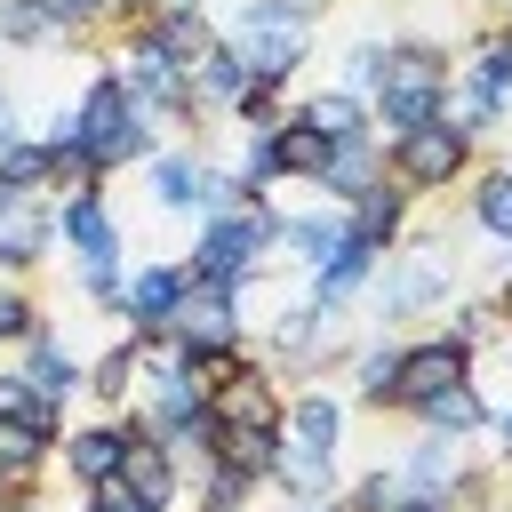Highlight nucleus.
I'll return each instance as SVG.
<instances>
[{"instance_id": "4d7b16f0", "label": "nucleus", "mask_w": 512, "mask_h": 512, "mask_svg": "<svg viewBox=\"0 0 512 512\" xmlns=\"http://www.w3.org/2000/svg\"><path fill=\"white\" fill-rule=\"evenodd\" d=\"M504 360H512V328H504Z\"/></svg>"}, {"instance_id": "423d86ee", "label": "nucleus", "mask_w": 512, "mask_h": 512, "mask_svg": "<svg viewBox=\"0 0 512 512\" xmlns=\"http://www.w3.org/2000/svg\"><path fill=\"white\" fill-rule=\"evenodd\" d=\"M112 72L128 80V96L160 120V128H200V96H192V72L184 64H168L160 48H152V32L136 24V32H120V56H112Z\"/></svg>"}, {"instance_id": "4468645a", "label": "nucleus", "mask_w": 512, "mask_h": 512, "mask_svg": "<svg viewBox=\"0 0 512 512\" xmlns=\"http://www.w3.org/2000/svg\"><path fill=\"white\" fill-rule=\"evenodd\" d=\"M376 184H384V136L368 128V136L328 144V168H320V184H312V192H328V200L344 208V200H360V192H376Z\"/></svg>"}, {"instance_id": "2f4dec72", "label": "nucleus", "mask_w": 512, "mask_h": 512, "mask_svg": "<svg viewBox=\"0 0 512 512\" xmlns=\"http://www.w3.org/2000/svg\"><path fill=\"white\" fill-rule=\"evenodd\" d=\"M0 40H16V48H64L72 32H64L40 0H0Z\"/></svg>"}, {"instance_id": "0eeeda50", "label": "nucleus", "mask_w": 512, "mask_h": 512, "mask_svg": "<svg viewBox=\"0 0 512 512\" xmlns=\"http://www.w3.org/2000/svg\"><path fill=\"white\" fill-rule=\"evenodd\" d=\"M448 288H456V248H448V240H424V248H408V256H400V272L384 280L376 312H384V320H408V312L448 304Z\"/></svg>"}, {"instance_id": "79ce46f5", "label": "nucleus", "mask_w": 512, "mask_h": 512, "mask_svg": "<svg viewBox=\"0 0 512 512\" xmlns=\"http://www.w3.org/2000/svg\"><path fill=\"white\" fill-rule=\"evenodd\" d=\"M272 136H280V128H272ZM272 136H248V144H240V176H248L256 200H264V184H280V144H272Z\"/></svg>"}, {"instance_id": "6e6d98bb", "label": "nucleus", "mask_w": 512, "mask_h": 512, "mask_svg": "<svg viewBox=\"0 0 512 512\" xmlns=\"http://www.w3.org/2000/svg\"><path fill=\"white\" fill-rule=\"evenodd\" d=\"M280 512H312V504H280Z\"/></svg>"}, {"instance_id": "4c0bfd02", "label": "nucleus", "mask_w": 512, "mask_h": 512, "mask_svg": "<svg viewBox=\"0 0 512 512\" xmlns=\"http://www.w3.org/2000/svg\"><path fill=\"white\" fill-rule=\"evenodd\" d=\"M440 336H448V344H456V352H480V344H488V336H504V312H496V304H456V312H448V328H440Z\"/></svg>"}, {"instance_id": "6e6552de", "label": "nucleus", "mask_w": 512, "mask_h": 512, "mask_svg": "<svg viewBox=\"0 0 512 512\" xmlns=\"http://www.w3.org/2000/svg\"><path fill=\"white\" fill-rule=\"evenodd\" d=\"M240 328H248V320H240V296H232V288H200V280H192L184 304L168 312V336H176L184 352H224V344H240Z\"/></svg>"}, {"instance_id": "ddd939ff", "label": "nucleus", "mask_w": 512, "mask_h": 512, "mask_svg": "<svg viewBox=\"0 0 512 512\" xmlns=\"http://www.w3.org/2000/svg\"><path fill=\"white\" fill-rule=\"evenodd\" d=\"M16 376H24V384H32V400H40V408H56V416H64V400H72V392H88V368H80L48 328L16 352Z\"/></svg>"}, {"instance_id": "2eb2a0df", "label": "nucleus", "mask_w": 512, "mask_h": 512, "mask_svg": "<svg viewBox=\"0 0 512 512\" xmlns=\"http://www.w3.org/2000/svg\"><path fill=\"white\" fill-rule=\"evenodd\" d=\"M408 208H416V200H408V192H400V184L384 176L376 192H360V200H344V224H352V240H360V248H376V256H392V248L408 240Z\"/></svg>"}, {"instance_id": "3c124183", "label": "nucleus", "mask_w": 512, "mask_h": 512, "mask_svg": "<svg viewBox=\"0 0 512 512\" xmlns=\"http://www.w3.org/2000/svg\"><path fill=\"white\" fill-rule=\"evenodd\" d=\"M392 512H448V504H440V496H408V488H400V504H392Z\"/></svg>"}, {"instance_id": "a878e982", "label": "nucleus", "mask_w": 512, "mask_h": 512, "mask_svg": "<svg viewBox=\"0 0 512 512\" xmlns=\"http://www.w3.org/2000/svg\"><path fill=\"white\" fill-rule=\"evenodd\" d=\"M296 120L320 136V144H344V136H368V104L352 96V88H320V96H304L296 104Z\"/></svg>"}, {"instance_id": "37998d69", "label": "nucleus", "mask_w": 512, "mask_h": 512, "mask_svg": "<svg viewBox=\"0 0 512 512\" xmlns=\"http://www.w3.org/2000/svg\"><path fill=\"white\" fill-rule=\"evenodd\" d=\"M120 288H128V272H120V264H80V296H88V304L120 312Z\"/></svg>"}, {"instance_id": "a211bd4d", "label": "nucleus", "mask_w": 512, "mask_h": 512, "mask_svg": "<svg viewBox=\"0 0 512 512\" xmlns=\"http://www.w3.org/2000/svg\"><path fill=\"white\" fill-rule=\"evenodd\" d=\"M64 472L80 480V488H104V480H120V456H128V432L104 416V424H80V432H64Z\"/></svg>"}, {"instance_id": "de8ad7c7", "label": "nucleus", "mask_w": 512, "mask_h": 512, "mask_svg": "<svg viewBox=\"0 0 512 512\" xmlns=\"http://www.w3.org/2000/svg\"><path fill=\"white\" fill-rule=\"evenodd\" d=\"M32 208H40L32 192H8V184H0V224H16V216H32Z\"/></svg>"}, {"instance_id": "13d9d810", "label": "nucleus", "mask_w": 512, "mask_h": 512, "mask_svg": "<svg viewBox=\"0 0 512 512\" xmlns=\"http://www.w3.org/2000/svg\"><path fill=\"white\" fill-rule=\"evenodd\" d=\"M0 512H16V504H8V496H0Z\"/></svg>"}, {"instance_id": "c03bdc74", "label": "nucleus", "mask_w": 512, "mask_h": 512, "mask_svg": "<svg viewBox=\"0 0 512 512\" xmlns=\"http://www.w3.org/2000/svg\"><path fill=\"white\" fill-rule=\"evenodd\" d=\"M40 8H48V16H56V24L72 32V40H80L88 24H104V16H96V0H40Z\"/></svg>"}, {"instance_id": "f704fd0d", "label": "nucleus", "mask_w": 512, "mask_h": 512, "mask_svg": "<svg viewBox=\"0 0 512 512\" xmlns=\"http://www.w3.org/2000/svg\"><path fill=\"white\" fill-rule=\"evenodd\" d=\"M472 224L512 248V168H488V176L472 184Z\"/></svg>"}, {"instance_id": "a18cd8bd", "label": "nucleus", "mask_w": 512, "mask_h": 512, "mask_svg": "<svg viewBox=\"0 0 512 512\" xmlns=\"http://www.w3.org/2000/svg\"><path fill=\"white\" fill-rule=\"evenodd\" d=\"M40 400H32V384L16 376V368H0V416H32Z\"/></svg>"}, {"instance_id": "4be33fe9", "label": "nucleus", "mask_w": 512, "mask_h": 512, "mask_svg": "<svg viewBox=\"0 0 512 512\" xmlns=\"http://www.w3.org/2000/svg\"><path fill=\"white\" fill-rule=\"evenodd\" d=\"M344 240H352L344 208H304V216H280V248H296V264H312V272H320Z\"/></svg>"}, {"instance_id": "c756f323", "label": "nucleus", "mask_w": 512, "mask_h": 512, "mask_svg": "<svg viewBox=\"0 0 512 512\" xmlns=\"http://www.w3.org/2000/svg\"><path fill=\"white\" fill-rule=\"evenodd\" d=\"M144 32H152V48H160L168 64H184V72H192V64L208 56V40H216L208 16H144Z\"/></svg>"}, {"instance_id": "aec40b11", "label": "nucleus", "mask_w": 512, "mask_h": 512, "mask_svg": "<svg viewBox=\"0 0 512 512\" xmlns=\"http://www.w3.org/2000/svg\"><path fill=\"white\" fill-rule=\"evenodd\" d=\"M272 352H288L296 368H312V360H328L336 352V304H288L280 320H272Z\"/></svg>"}, {"instance_id": "473e14b6", "label": "nucleus", "mask_w": 512, "mask_h": 512, "mask_svg": "<svg viewBox=\"0 0 512 512\" xmlns=\"http://www.w3.org/2000/svg\"><path fill=\"white\" fill-rule=\"evenodd\" d=\"M232 120H240L248 136H272V128H288V88H280V80H248V88L232 96Z\"/></svg>"}, {"instance_id": "5701e85b", "label": "nucleus", "mask_w": 512, "mask_h": 512, "mask_svg": "<svg viewBox=\"0 0 512 512\" xmlns=\"http://www.w3.org/2000/svg\"><path fill=\"white\" fill-rule=\"evenodd\" d=\"M424 432H440V440H472L480 424H488V400H480V384L464 376V384H448L440 400H424V408H408Z\"/></svg>"}, {"instance_id": "ea45409f", "label": "nucleus", "mask_w": 512, "mask_h": 512, "mask_svg": "<svg viewBox=\"0 0 512 512\" xmlns=\"http://www.w3.org/2000/svg\"><path fill=\"white\" fill-rule=\"evenodd\" d=\"M240 504H256V480L232 472V464H208V480H200V512H240Z\"/></svg>"}, {"instance_id": "052dcab7", "label": "nucleus", "mask_w": 512, "mask_h": 512, "mask_svg": "<svg viewBox=\"0 0 512 512\" xmlns=\"http://www.w3.org/2000/svg\"><path fill=\"white\" fill-rule=\"evenodd\" d=\"M320 8H328V0H320Z\"/></svg>"}, {"instance_id": "412c9836", "label": "nucleus", "mask_w": 512, "mask_h": 512, "mask_svg": "<svg viewBox=\"0 0 512 512\" xmlns=\"http://www.w3.org/2000/svg\"><path fill=\"white\" fill-rule=\"evenodd\" d=\"M144 168H152V200L168 216H192V208L208 216V160L200 152H152Z\"/></svg>"}, {"instance_id": "b1692460", "label": "nucleus", "mask_w": 512, "mask_h": 512, "mask_svg": "<svg viewBox=\"0 0 512 512\" xmlns=\"http://www.w3.org/2000/svg\"><path fill=\"white\" fill-rule=\"evenodd\" d=\"M208 464H232V472H248V480H272V464H280V424H224Z\"/></svg>"}, {"instance_id": "393cba45", "label": "nucleus", "mask_w": 512, "mask_h": 512, "mask_svg": "<svg viewBox=\"0 0 512 512\" xmlns=\"http://www.w3.org/2000/svg\"><path fill=\"white\" fill-rule=\"evenodd\" d=\"M456 72H464V80H480L496 112H512V24H488V32L472 40V56H464Z\"/></svg>"}, {"instance_id": "c85d7f7f", "label": "nucleus", "mask_w": 512, "mask_h": 512, "mask_svg": "<svg viewBox=\"0 0 512 512\" xmlns=\"http://www.w3.org/2000/svg\"><path fill=\"white\" fill-rule=\"evenodd\" d=\"M240 88H248V64H240V48L216 32V40H208V56L192 64V96H200V104H232Z\"/></svg>"}, {"instance_id": "e433bc0d", "label": "nucleus", "mask_w": 512, "mask_h": 512, "mask_svg": "<svg viewBox=\"0 0 512 512\" xmlns=\"http://www.w3.org/2000/svg\"><path fill=\"white\" fill-rule=\"evenodd\" d=\"M88 392L112 400V408H128V392H136V344H112V352L88 368Z\"/></svg>"}, {"instance_id": "09e8293b", "label": "nucleus", "mask_w": 512, "mask_h": 512, "mask_svg": "<svg viewBox=\"0 0 512 512\" xmlns=\"http://www.w3.org/2000/svg\"><path fill=\"white\" fill-rule=\"evenodd\" d=\"M152 16H208V0H152Z\"/></svg>"}, {"instance_id": "9b49d317", "label": "nucleus", "mask_w": 512, "mask_h": 512, "mask_svg": "<svg viewBox=\"0 0 512 512\" xmlns=\"http://www.w3.org/2000/svg\"><path fill=\"white\" fill-rule=\"evenodd\" d=\"M56 240H64V256L72 264H120V224H112V208H104V192H80V200H64L56 208Z\"/></svg>"}, {"instance_id": "f3484780", "label": "nucleus", "mask_w": 512, "mask_h": 512, "mask_svg": "<svg viewBox=\"0 0 512 512\" xmlns=\"http://www.w3.org/2000/svg\"><path fill=\"white\" fill-rule=\"evenodd\" d=\"M280 440L288 448H304V456H336V440H344V400L336 392H296L288 400V416H280Z\"/></svg>"}, {"instance_id": "a19ab883", "label": "nucleus", "mask_w": 512, "mask_h": 512, "mask_svg": "<svg viewBox=\"0 0 512 512\" xmlns=\"http://www.w3.org/2000/svg\"><path fill=\"white\" fill-rule=\"evenodd\" d=\"M376 80H384V40H352V56H344V80L336 88H352L360 104L376 96Z\"/></svg>"}, {"instance_id": "58836bf2", "label": "nucleus", "mask_w": 512, "mask_h": 512, "mask_svg": "<svg viewBox=\"0 0 512 512\" xmlns=\"http://www.w3.org/2000/svg\"><path fill=\"white\" fill-rule=\"evenodd\" d=\"M32 336H40V304H32L16 280H0V344H8V352H24Z\"/></svg>"}, {"instance_id": "1a4fd4ad", "label": "nucleus", "mask_w": 512, "mask_h": 512, "mask_svg": "<svg viewBox=\"0 0 512 512\" xmlns=\"http://www.w3.org/2000/svg\"><path fill=\"white\" fill-rule=\"evenodd\" d=\"M464 376H472V352H456L448 336H416V344H400V416L424 408V400H440V392L464 384Z\"/></svg>"}, {"instance_id": "c9c22d12", "label": "nucleus", "mask_w": 512, "mask_h": 512, "mask_svg": "<svg viewBox=\"0 0 512 512\" xmlns=\"http://www.w3.org/2000/svg\"><path fill=\"white\" fill-rule=\"evenodd\" d=\"M272 144H280V176H296V184H320V168H328V144H320V136H312L296 112H288V128H280Z\"/></svg>"}, {"instance_id": "39448f33", "label": "nucleus", "mask_w": 512, "mask_h": 512, "mask_svg": "<svg viewBox=\"0 0 512 512\" xmlns=\"http://www.w3.org/2000/svg\"><path fill=\"white\" fill-rule=\"evenodd\" d=\"M472 136L464 128H448V120H424V128H408V136H392L384 144V176L408 192V200H424V192H448V184H464L472 176Z\"/></svg>"}, {"instance_id": "5fc2aeb1", "label": "nucleus", "mask_w": 512, "mask_h": 512, "mask_svg": "<svg viewBox=\"0 0 512 512\" xmlns=\"http://www.w3.org/2000/svg\"><path fill=\"white\" fill-rule=\"evenodd\" d=\"M488 8H496V24H512V0H488Z\"/></svg>"}, {"instance_id": "cd10ccee", "label": "nucleus", "mask_w": 512, "mask_h": 512, "mask_svg": "<svg viewBox=\"0 0 512 512\" xmlns=\"http://www.w3.org/2000/svg\"><path fill=\"white\" fill-rule=\"evenodd\" d=\"M352 400L360 408H400V344H360L352 352Z\"/></svg>"}, {"instance_id": "7c9ffc66", "label": "nucleus", "mask_w": 512, "mask_h": 512, "mask_svg": "<svg viewBox=\"0 0 512 512\" xmlns=\"http://www.w3.org/2000/svg\"><path fill=\"white\" fill-rule=\"evenodd\" d=\"M272 480H280L296 504H312V496H328V488H336V456H304V448H288V440H280V464H272Z\"/></svg>"}, {"instance_id": "9d476101", "label": "nucleus", "mask_w": 512, "mask_h": 512, "mask_svg": "<svg viewBox=\"0 0 512 512\" xmlns=\"http://www.w3.org/2000/svg\"><path fill=\"white\" fill-rule=\"evenodd\" d=\"M184 288H192L184 264H136L128 288H120V320H128V336H160L168 312L184 304Z\"/></svg>"}, {"instance_id": "8fccbe9b", "label": "nucleus", "mask_w": 512, "mask_h": 512, "mask_svg": "<svg viewBox=\"0 0 512 512\" xmlns=\"http://www.w3.org/2000/svg\"><path fill=\"white\" fill-rule=\"evenodd\" d=\"M8 144H24V128H16V104L0 96V152H8Z\"/></svg>"}, {"instance_id": "7ed1b4c3", "label": "nucleus", "mask_w": 512, "mask_h": 512, "mask_svg": "<svg viewBox=\"0 0 512 512\" xmlns=\"http://www.w3.org/2000/svg\"><path fill=\"white\" fill-rule=\"evenodd\" d=\"M72 120H80V152H88L104 176H112V168H128V160H152V152H160V136H152L160 120L128 96V80H120L112 64L88 80V96L72 104Z\"/></svg>"}, {"instance_id": "bb28decb", "label": "nucleus", "mask_w": 512, "mask_h": 512, "mask_svg": "<svg viewBox=\"0 0 512 512\" xmlns=\"http://www.w3.org/2000/svg\"><path fill=\"white\" fill-rule=\"evenodd\" d=\"M368 280H376V248L344 240V248H336V256L312 272V304H336V312H344V296H360Z\"/></svg>"}, {"instance_id": "f03ea898", "label": "nucleus", "mask_w": 512, "mask_h": 512, "mask_svg": "<svg viewBox=\"0 0 512 512\" xmlns=\"http://www.w3.org/2000/svg\"><path fill=\"white\" fill-rule=\"evenodd\" d=\"M312 24H320V0H240L232 8V24H224V40L240 48V64H248V80H296V64H304V48H312Z\"/></svg>"}, {"instance_id": "49530a36", "label": "nucleus", "mask_w": 512, "mask_h": 512, "mask_svg": "<svg viewBox=\"0 0 512 512\" xmlns=\"http://www.w3.org/2000/svg\"><path fill=\"white\" fill-rule=\"evenodd\" d=\"M96 16H104V24H120V32H136V24L152 16V0H96Z\"/></svg>"}, {"instance_id": "20e7f679", "label": "nucleus", "mask_w": 512, "mask_h": 512, "mask_svg": "<svg viewBox=\"0 0 512 512\" xmlns=\"http://www.w3.org/2000/svg\"><path fill=\"white\" fill-rule=\"evenodd\" d=\"M280 240V216L256 200V208H232V216H200V240H192V256H184V272L200 280V288H248L256 272H264V248Z\"/></svg>"}, {"instance_id": "bf43d9fd", "label": "nucleus", "mask_w": 512, "mask_h": 512, "mask_svg": "<svg viewBox=\"0 0 512 512\" xmlns=\"http://www.w3.org/2000/svg\"><path fill=\"white\" fill-rule=\"evenodd\" d=\"M16 512H32V504H16Z\"/></svg>"}, {"instance_id": "6ab92c4d", "label": "nucleus", "mask_w": 512, "mask_h": 512, "mask_svg": "<svg viewBox=\"0 0 512 512\" xmlns=\"http://www.w3.org/2000/svg\"><path fill=\"white\" fill-rule=\"evenodd\" d=\"M120 480L136 488V504H152V512H168L176 496H184V472H176V456L152 440V432H128V456H120Z\"/></svg>"}, {"instance_id": "864d4df0", "label": "nucleus", "mask_w": 512, "mask_h": 512, "mask_svg": "<svg viewBox=\"0 0 512 512\" xmlns=\"http://www.w3.org/2000/svg\"><path fill=\"white\" fill-rule=\"evenodd\" d=\"M488 424H496V440H504V464H512V408H504V416H488Z\"/></svg>"}, {"instance_id": "f8f14e48", "label": "nucleus", "mask_w": 512, "mask_h": 512, "mask_svg": "<svg viewBox=\"0 0 512 512\" xmlns=\"http://www.w3.org/2000/svg\"><path fill=\"white\" fill-rule=\"evenodd\" d=\"M392 480H400L408 496H440V504H448V496H480V488L464 480V448H456V440H440V432H424V440L392 464Z\"/></svg>"}, {"instance_id": "603ef678", "label": "nucleus", "mask_w": 512, "mask_h": 512, "mask_svg": "<svg viewBox=\"0 0 512 512\" xmlns=\"http://www.w3.org/2000/svg\"><path fill=\"white\" fill-rule=\"evenodd\" d=\"M496 312L512 320V256H504V288H496Z\"/></svg>"}, {"instance_id": "f257e3e1", "label": "nucleus", "mask_w": 512, "mask_h": 512, "mask_svg": "<svg viewBox=\"0 0 512 512\" xmlns=\"http://www.w3.org/2000/svg\"><path fill=\"white\" fill-rule=\"evenodd\" d=\"M448 72H456V64H448L440 40H392V48H384V80H376V96H368V128L392 144V136L440 120Z\"/></svg>"}, {"instance_id": "dca6fc26", "label": "nucleus", "mask_w": 512, "mask_h": 512, "mask_svg": "<svg viewBox=\"0 0 512 512\" xmlns=\"http://www.w3.org/2000/svg\"><path fill=\"white\" fill-rule=\"evenodd\" d=\"M208 416L216 424H280L288 416V400H280V384H272V368H240V376H224L216 392H208Z\"/></svg>"}, {"instance_id": "72a5a7b5", "label": "nucleus", "mask_w": 512, "mask_h": 512, "mask_svg": "<svg viewBox=\"0 0 512 512\" xmlns=\"http://www.w3.org/2000/svg\"><path fill=\"white\" fill-rule=\"evenodd\" d=\"M48 176H56V152H48L40 136H24V144H8V152H0V184H8V192H32V200H40V192H48Z\"/></svg>"}]
</instances>
